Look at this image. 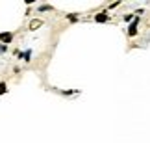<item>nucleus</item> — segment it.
<instances>
[{
    "label": "nucleus",
    "mask_w": 150,
    "mask_h": 143,
    "mask_svg": "<svg viewBox=\"0 0 150 143\" xmlns=\"http://www.w3.org/2000/svg\"><path fill=\"white\" fill-rule=\"evenodd\" d=\"M137 26H139V17H135V21L128 26V36H130V37L137 36Z\"/></svg>",
    "instance_id": "nucleus-1"
},
{
    "label": "nucleus",
    "mask_w": 150,
    "mask_h": 143,
    "mask_svg": "<svg viewBox=\"0 0 150 143\" xmlns=\"http://www.w3.org/2000/svg\"><path fill=\"white\" fill-rule=\"evenodd\" d=\"M120 2H115V4H109V9H113V8H119Z\"/></svg>",
    "instance_id": "nucleus-12"
},
{
    "label": "nucleus",
    "mask_w": 150,
    "mask_h": 143,
    "mask_svg": "<svg viewBox=\"0 0 150 143\" xmlns=\"http://www.w3.org/2000/svg\"><path fill=\"white\" fill-rule=\"evenodd\" d=\"M4 52H8V45H2V43H0V54H4Z\"/></svg>",
    "instance_id": "nucleus-9"
},
{
    "label": "nucleus",
    "mask_w": 150,
    "mask_h": 143,
    "mask_svg": "<svg viewBox=\"0 0 150 143\" xmlns=\"http://www.w3.org/2000/svg\"><path fill=\"white\" fill-rule=\"evenodd\" d=\"M11 39H13V32H2L0 33V43L2 45H9Z\"/></svg>",
    "instance_id": "nucleus-2"
},
{
    "label": "nucleus",
    "mask_w": 150,
    "mask_h": 143,
    "mask_svg": "<svg viewBox=\"0 0 150 143\" xmlns=\"http://www.w3.org/2000/svg\"><path fill=\"white\" fill-rule=\"evenodd\" d=\"M54 8H52V6H48V4H43V6H39L37 8V11H52Z\"/></svg>",
    "instance_id": "nucleus-7"
},
{
    "label": "nucleus",
    "mask_w": 150,
    "mask_h": 143,
    "mask_svg": "<svg viewBox=\"0 0 150 143\" xmlns=\"http://www.w3.org/2000/svg\"><path fill=\"white\" fill-rule=\"evenodd\" d=\"M67 19L71 21V22H76V21H78V17H76V15H67Z\"/></svg>",
    "instance_id": "nucleus-11"
},
{
    "label": "nucleus",
    "mask_w": 150,
    "mask_h": 143,
    "mask_svg": "<svg viewBox=\"0 0 150 143\" xmlns=\"http://www.w3.org/2000/svg\"><path fill=\"white\" fill-rule=\"evenodd\" d=\"M41 24H43V22L39 21V19H33V21L30 22V28H32V30H35V28H39V26H41Z\"/></svg>",
    "instance_id": "nucleus-6"
},
{
    "label": "nucleus",
    "mask_w": 150,
    "mask_h": 143,
    "mask_svg": "<svg viewBox=\"0 0 150 143\" xmlns=\"http://www.w3.org/2000/svg\"><path fill=\"white\" fill-rule=\"evenodd\" d=\"M108 19H109V15L106 11H100V13L95 15V22H108Z\"/></svg>",
    "instance_id": "nucleus-3"
},
{
    "label": "nucleus",
    "mask_w": 150,
    "mask_h": 143,
    "mask_svg": "<svg viewBox=\"0 0 150 143\" xmlns=\"http://www.w3.org/2000/svg\"><path fill=\"white\" fill-rule=\"evenodd\" d=\"M135 17H137V15H134V13H128V15H124L122 19H124V22H130V24H132V22L135 21Z\"/></svg>",
    "instance_id": "nucleus-5"
},
{
    "label": "nucleus",
    "mask_w": 150,
    "mask_h": 143,
    "mask_svg": "<svg viewBox=\"0 0 150 143\" xmlns=\"http://www.w3.org/2000/svg\"><path fill=\"white\" fill-rule=\"evenodd\" d=\"M6 91H8V85H6V82H0V95H4Z\"/></svg>",
    "instance_id": "nucleus-8"
},
{
    "label": "nucleus",
    "mask_w": 150,
    "mask_h": 143,
    "mask_svg": "<svg viewBox=\"0 0 150 143\" xmlns=\"http://www.w3.org/2000/svg\"><path fill=\"white\" fill-rule=\"evenodd\" d=\"M78 93V89H72V91H61V95H74Z\"/></svg>",
    "instance_id": "nucleus-10"
},
{
    "label": "nucleus",
    "mask_w": 150,
    "mask_h": 143,
    "mask_svg": "<svg viewBox=\"0 0 150 143\" xmlns=\"http://www.w3.org/2000/svg\"><path fill=\"white\" fill-rule=\"evenodd\" d=\"M19 58H21V60H24L26 63H28V61L32 60V50L28 48V50H24V52H19Z\"/></svg>",
    "instance_id": "nucleus-4"
}]
</instances>
